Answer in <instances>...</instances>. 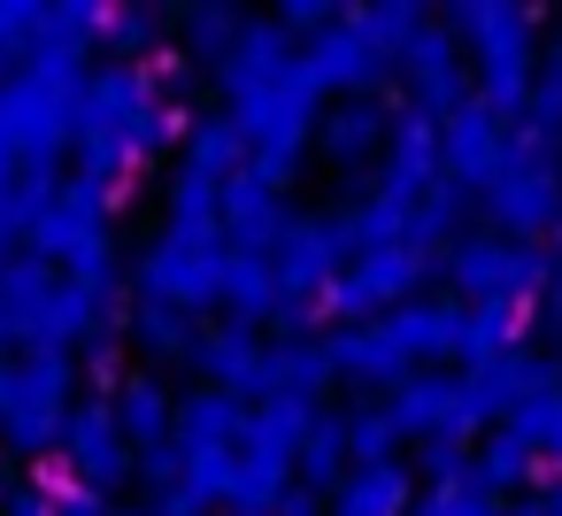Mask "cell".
<instances>
[{"label":"cell","instance_id":"1","mask_svg":"<svg viewBox=\"0 0 562 516\" xmlns=\"http://www.w3.org/2000/svg\"><path fill=\"white\" fill-rule=\"evenodd\" d=\"M78 170H101V178H139L147 155H162L170 139H186V109H178V78L162 70H124V63H101L86 70V93H78Z\"/></svg>","mask_w":562,"mask_h":516},{"label":"cell","instance_id":"2","mask_svg":"<svg viewBox=\"0 0 562 516\" xmlns=\"http://www.w3.org/2000/svg\"><path fill=\"white\" fill-rule=\"evenodd\" d=\"M431 24L454 47H470V63H477L470 101L493 109L501 124H516L524 93H531V70H539V9H524V0H454Z\"/></svg>","mask_w":562,"mask_h":516},{"label":"cell","instance_id":"3","mask_svg":"<svg viewBox=\"0 0 562 516\" xmlns=\"http://www.w3.org/2000/svg\"><path fill=\"white\" fill-rule=\"evenodd\" d=\"M78 93H86V63L70 55H32L24 70L0 78V162H63L70 132H78Z\"/></svg>","mask_w":562,"mask_h":516},{"label":"cell","instance_id":"4","mask_svg":"<svg viewBox=\"0 0 562 516\" xmlns=\"http://www.w3.org/2000/svg\"><path fill=\"white\" fill-rule=\"evenodd\" d=\"M78 408V355L24 347L9 355V385H0V447L16 462H47L63 447V424Z\"/></svg>","mask_w":562,"mask_h":516},{"label":"cell","instance_id":"5","mask_svg":"<svg viewBox=\"0 0 562 516\" xmlns=\"http://www.w3.org/2000/svg\"><path fill=\"white\" fill-rule=\"evenodd\" d=\"M224 262H232L224 232H178V224H162V232L139 247L132 278H139V301L178 309V316L201 324L209 309H224Z\"/></svg>","mask_w":562,"mask_h":516},{"label":"cell","instance_id":"6","mask_svg":"<svg viewBox=\"0 0 562 516\" xmlns=\"http://www.w3.org/2000/svg\"><path fill=\"white\" fill-rule=\"evenodd\" d=\"M439 270H447V301H462V309H531L539 285L554 278L547 247H524L501 232H462L439 255Z\"/></svg>","mask_w":562,"mask_h":516},{"label":"cell","instance_id":"7","mask_svg":"<svg viewBox=\"0 0 562 516\" xmlns=\"http://www.w3.org/2000/svg\"><path fill=\"white\" fill-rule=\"evenodd\" d=\"M485 216H493L501 239H524V247L554 239V232H562V162H554L547 147L516 139L508 162L485 178Z\"/></svg>","mask_w":562,"mask_h":516},{"label":"cell","instance_id":"8","mask_svg":"<svg viewBox=\"0 0 562 516\" xmlns=\"http://www.w3.org/2000/svg\"><path fill=\"white\" fill-rule=\"evenodd\" d=\"M385 408H393L401 439H416V447H454V455H462L477 431H493L462 370H416L408 385L385 393Z\"/></svg>","mask_w":562,"mask_h":516},{"label":"cell","instance_id":"9","mask_svg":"<svg viewBox=\"0 0 562 516\" xmlns=\"http://www.w3.org/2000/svg\"><path fill=\"white\" fill-rule=\"evenodd\" d=\"M424 255H408V247H378V255H355L339 278H331V293H324V316H331V332H347V324H378V316H393L401 301H416V285H424Z\"/></svg>","mask_w":562,"mask_h":516},{"label":"cell","instance_id":"10","mask_svg":"<svg viewBox=\"0 0 562 516\" xmlns=\"http://www.w3.org/2000/svg\"><path fill=\"white\" fill-rule=\"evenodd\" d=\"M24 255H40L63 278H116V216L55 193V209L24 232Z\"/></svg>","mask_w":562,"mask_h":516},{"label":"cell","instance_id":"11","mask_svg":"<svg viewBox=\"0 0 562 516\" xmlns=\"http://www.w3.org/2000/svg\"><path fill=\"white\" fill-rule=\"evenodd\" d=\"M224 116H232V132L247 139V162H255V155H308V132H316L324 101L285 70V78H270L262 93L224 101Z\"/></svg>","mask_w":562,"mask_h":516},{"label":"cell","instance_id":"12","mask_svg":"<svg viewBox=\"0 0 562 516\" xmlns=\"http://www.w3.org/2000/svg\"><path fill=\"white\" fill-rule=\"evenodd\" d=\"M393 116H401V109H393L385 93H347V101H324V116H316L308 147H316L339 178H362L370 162H385Z\"/></svg>","mask_w":562,"mask_h":516},{"label":"cell","instance_id":"13","mask_svg":"<svg viewBox=\"0 0 562 516\" xmlns=\"http://www.w3.org/2000/svg\"><path fill=\"white\" fill-rule=\"evenodd\" d=\"M63 462H70L63 478H70L78 493H93V501H109V493L132 478V447H124L109 401H86V393H78L70 424H63Z\"/></svg>","mask_w":562,"mask_h":516},{"label":"cell","instance_id":"14","mask_svg":"<svg viewBox=\"0 0 562 516\" xmlns=\"http://www.w3.org/2000/svg\"><path fill=\"white\" fill-rule=\"evenodd\" d=\"M401 86H408V109L416 116H431V124H447L462 101H470V63H462V47L439 32V24H424L408 47H401Z\"/></svg>","mask_w":562,"mask_h":516},{"label":"cell","instance_id":"15","mask_svg":"<svg viewBox=\"0 0 562 516\" xmlns=\"http://www.w3.org/2000/svg\"><path fill=\"white\" fill-rule=\"evenodd\" d=\"M293 78H301L316 101H324V93L347 101V93H378V86H385V63H378V55L355 40V24L339 16L331 32H316V40L293 47Z\"/></svg>","mask_w":562,"mask_h":516},{"label":"cell","instance_id":"16","mask_svg":"<svg viewBox=\"0 0 562 516\" xmlns=\"http://www.w3.org/2000/svg\"><path fill=\"white\" fill-rule=\"evenodd\" d=\"M508 147H516V132H508L493 109L462 101V109L439 124V178L462 186V193H485V178L508 162Z\"/></svg>","mask_w":562,"mask_h":516},{"label":"cell","instance_id":"17","mask_svg":"<svg viewBox=\"0 0 562 516\" xmlns=\"http://www.w3.org/2000/svg\"><path fill=\"white\" fill-rule=\"evenodd\" d=\"M431 186H439V124H431V116H416V109H401L370 193H378V201H393V209H416Z\"/></svg>","mask_w":562,"mask_h":516},{"label":"cell","instance_id":"18","mask_svg":"<svg viewBox=\"0 0 562 516\" xmlns=\"http://www.w3.org/2000/svg\"><path fill=\"white\" fill-rule=\"evenodd\" d=\"M324 355H331V385H362V393H393L416 378V362L393 347L385 324H347V332H324Z\"/></svg>","mask_w":562,"mask_h":516},{"label":"cell","instance_id":"19","mask_svg":"<svg viewBox=\"0 0 562 516\" xmlns=\"http://www.w3.org/2000/svg\"><path fill=\"white\" fill-rule=\"evenodd\" d=\"M462 378H470V393H477L485 424H508L524 401H539V393H554V385H562V362H554V355H539V347H516V355H501V362H485V370H462Z\"/></svg>","mask_w":562,"mask_h":516},{"label":"cell","instance_id":"20","mask_svg":"<svg viewBox=\"0 0 562 516\" xmlns=\"http://www.w3.org/2000/svg\"><path fill=\"white\" fill-rule=\"evenodd\" d=\"M216 224H224V247L232 255H270L285 239V224H293V209H285V193H270V186H255L239 170L224 186V201H216Z\"/></svg>","mask_w":562,"mask_h":516},{"label":"cell","instance_id":"21","mask_svg":"<svg viewBox=\"0 0 562 516\" xmlns=\"http://www.w3.org/2000/svg\"><path fill=\"white\" fill-rule=\"evenodd\" d=\"M55 285H63V270H47L40 255H9V262H0V347H9V339L40 347Z\"/></svg>","mask_w":562,"mask_h":516},{"label":"cell","instance_id":"22","mask_svg":"<svg viewBox=\"0 0 562 516\" xmlns=\"http://www.w3.org/2000/svg\"><path fill=\"white\" fill-rule=\"evenodd\" d=\"M408 508H416V470L408 462H355L324 493V516H408Z\"/></svg>","mask_w":562,"mask_h":516},{"label":"cell","instance_id":"23","mask_svg":"<svg viewBox=\"0 0 562 516\" xmlns=\"http://www.w3.org/2000/svg\"><path fill=\"white\" fill-rule=\"evenodd\" d=\"M293 70V40L270 24V16H247V32H239V47L216 63V93L224 101H239V93H262L270 78H285Z\"/></svg>","mask_w":562,"mask_h":516},{"label":"cell","instance_id":"24","mask_svg":"<svg viewBox=\"0 0 562 516\" xmlns=\"http://www.w3.org/2000/svg\"><path fill=\"white\" fill-rule=\"evenodd\" d=\"M193 370H201V385L209 393H262V339L247 332V324H216V332H201L193 339Z\"/></svg>","mask_w":562,"mask_h":516},{"label":"cell","instance_id":"25","mask_svg":"<svg viewBox=\"0 0 562 516\" xmlns=\"http://www.w3.org/2000/svg\"><path fill=\"white\" fill-rule=\"evenodd\" d=\"M109 408H116V431H124V447H132V455H155V447H170L178 401H170V385H162L155 370H124V385L109 393Z\"/></svg>","mask_w":562,"mask_h":516},{"label":"cell","instance_id":"26","mask_svg":"<svg viewBox=\"0 0 562 516\" xmlns=\"http://www.w3.org/2000/svg\"><path fill=\"white\" fill-rule=\"evenodd\" d=\"M385 332H393V347L408 355V362H454V339H462V301H401L393 316H378Z\"/></svg>","mask_w":562,"mask_h":516},{"label":"cell","instance_id":"27","mask_svg":"<svg viewBox=\"0 0 562 516\" xmlns=\"http://www.w3.org/2000/svg\"><path fill=\"white\" fill-rule=\"evenodd\" d=\"M239 424H247V401L239 393H186L178 401V424H170V447L178 455H232L239 447Z\"/></svg>","mask_w":562,"mask_h":516},{"label":"cell","instance_id":"28","mask_svg":"<svg viewBox=\"0 0 562 516\" xmlns=\"http://www.w3.org/2000/svg\"><path fill=\"white\" fill-rule=\"evenodd\" d=\"M324 385H331V355H324L316 332H301V339H262V393H255V401H270V393L316 401Z\"/></svg>","mask_w":562,"mask_h":516},{"label":"cell","instance_id":"29","mask_svg":"<svg viewBox=\"0 0 562 516\" xmlns=\"http://www.w3.org/2000/svg\"><path fill=\"white\" fill-rule=\"evenodd\" d=\"M178 170H186V178H209V186H232V178L247 170V139L232 132L224 109L186 124V162H178Z\"/></svg>","mask_w":562,"mask_h":516},{"label":"cell","instance_id":"30","mask_svg":"<svg viewBox=\"0 0 562 516\" xmlns=\"http://www.w3.org/2000/svg\"><path fill=\"white\" fill-rule=\"evenodd\" d=\"M462 216H470V193L439 178V186H431V193H424V201L408 209V232H401V247L431 262V255H447V247L462 239Z\"/></svg>","mask_w":562,"mask_h":516},{"label":"cell","instance_id":"31","mask_svg":"<svg viewBox=\"0 0 562 516\" xmlns=\"http://www.w3.org/2000/svg\"><path fill=\"white\" fill-rule=\"evenodd\" d=\"M270 316H278V278H270V255H232V262H224V324L262 332Z\"/></svg>","mask_w":562,"mask_h":516},{"label":"cell","instance_id":"32","mask_svg":"<svg viewBox=\"0 0 562 516\" xmlns=\"http://www.w3.org/2000/svg\"><path fill=\"white\" fill-rule=\"evenodd\" d=\"M524 324H531V309H462L454 362H462V370H485V362L516 355V347H524Z\"/></svg>","mask_w":562,"mask_h":516},{"label":"cell","instance_id":"33","mask_svg":"<svg viewBox=\"0 0 562 516\" xmlns=\"http://www.w3.org/2000/svg\"><path fill=\"white\" fill-rule=\"evenodd\" d=\"M347 470H355V462H347V416L316 408V424H308V439H301V455H293V485H308V493L324 501Z\"/></svg>","mask_w":562,"mask_h":516},{"label":"cell","instance_id":"34","mask_svg":"<svg viewBox=\"0 0 562 516\" xmlns=\"http://www.w3.org/2000/svg\"><path fill=\"white\" fill-rule=\"evenodd\" d=\"M193 339H201V324H193V316H178V309L139 301V309L124 316V347H139L147 362H193Z\"/></svg>","mask_w":562,"mask_h":516},{"label":"cell","instance_id":"35","mask_svg":"<svg viewBox=\"0 0 562 516\" xmlns=\"http://www.w3.org/2000/svg\"><path fill=\"white\" fill-rule=\"evenodd\" d=\"M347 24H355V40L393 70V63H401V47L431 24V9H416V0H378V9H347Z\"/></svg>","mask_w":562,"mask_h":516},{"label":"cell","instance_id":"36","mask_svg":"<svg viewBox=\"0 0 562 516\" xmlns=\"http://www.w3.org/2000/svg\"><path fill=\"white\" fill-rule=\"evenodd\" d=\"M470 478L501 501V493H516V485H531V478H539V455H531L508 424H493V431H485V447L470 455Z\"/></svg>","mask_w":562,"mask_h":516},{"label":"cell","instance_id":"37","mask_svg":"<svg viewBox=\"0 0 562 516\" xmlns=\"http://www.w3.org/2000/svg\"><path fill=\"white\" fill-rule=\"evenodd\" d=\"M524 139L531 147H554L562 139V40L539 47V70H531V93H524Z\"/></svg>","mask_w":562,"mask_h":516},{"label":"cell","instance_id":"38","mask_svg":"<svg viewBox=\"0 0 562 516\" xmlns=\"http://www.w3.org/2000/svg\"><path fill=\"white\" fill-rule=\"evenodd\" d=\"M162 9H101V47L124 63V70H147L162 55Z\"/></svg>","mask_w":562,"mask_h":516},{"label":"cell","instance_id":"39","mask_svg":"<svg viewBox=\"0 0 562 516\" xmlns=\"http://www.w3.org/2000/svg\"><path fill=\"white\" fill-rule=\"evenodd\" d=\"M239 32H247V16H239V9H224V0H201V9H186V16H178L186 55H193V63H209V70L239 47Z\"/></svg>","mask_w":562,"mask_h":516},{"label":"cell","instance_id":"40","mask_svg":"<svg viewBox=\"0 0 562 516\" xmlns=\"http://www.w3.org/2000/svg\"><path fill=\"white\" fill-rule=\"evenodd\" d=\"M508 431L539 455V470H547V478H562V385H554V393H539V401H524V408L508 416Z\"/></svg>","mask_w":562,"mask_h":516},{"label":"cell","instance_id":"41","mask_svg":"<svg viewBox=\"0 0 562 516\" xmlns=\"http://www.w3.org/2000/svg\"><path fill=\"white\" fill-rule=\"evenodd\" d=\"M347 462H401V424L385 401L347 408Z\"/></svg>","mask_w":562,"mask_h":516},{"label":"cell","instance_id":"42","mask_svg":"<svg viewBox=\"0 0 562 516\" xmlns=\"http://www.w3.org/2000/svg\"><path fill=\"white\" fill-rule=\"evenodd\" d=\"M408 516H508V501H493V493H485V485H477V478L462 470V478L431 485V493H424V501H416Z\"/></svg>","mask_w":562,"mask_h":516},{"label":"cell","instance_id":"43","mask_svg":"<svg viewBox=\"0 0 562 516\" xmlns=\"http://www.w3.org/2000/svg\"><path fill=\"white\" fill-rule=\"evenodd\" d=\"M40 16H47L40 0H0V78L32 63V47H40Z\"/></svg>","mask_w":562,"mask_h":516},{"label":"cell","instance_id":"44","mask_svg":"<svg viewBox=\"0 0 562 516\" xmlns=\"http://www.w3.org/2000/svg\"><path fill=\"white\" fill-rule=\"evenodd\" d=\"M124 332H101V339H86L78 347V378H93V385H124Z\"/></svg>","mask_w":562,"mask_h":516},{"label":"cell","instance_id":"45","mask_svg":"<svg viewBox=\"0 0 562 516\" xmlns=\"http://www.w3.org/2000/svg\"><path fill=\"white\" fill-rule=\"evenodd\" d=\"M339 16H347V9H331V0H285V9H278L270 24H278L285 40H293V32H308V40H316V32H331Z\"/></svg>","mask_w":562,"mask_h":516},{"label":"cell","instance_id":"46","mask_svg":"<svg viewBox=\"0 0 562 516\" xmlns=\"http://www.w3.org/2000/svg\"><path fill=\"white\" fill-rule=\"evenodd\" d=\"M0 516H55V493H47L40 478H24V485L0 493Z\"/></svg>","mask_w":562,"mask_h":516},{"label":"cell","instance_id":"47","mask_svg":"<svg viewBox=\"0 0 562 516\" xmlns=\"http://www.w3.org/2000/svg\"><path fill=\"white\" fill-rule=\"evenodd\" d=\"M531 309H539V324H547V332H562V270L539 285V301H531Z\"/></svg>","mask_w":562,"mask_h":516},{"label":"cell","instance_id":"48","mask_svg":"<svg viewBox=\"0 0 562 516\" xmlns=\"http://www.w3.org/2000/svg\"><path fill=\"white\" fill-rule=\"evenodd\" d=\"M55 516H109V501H93V493L63 485V493H55Z\"/></svg>","mask_w":562,"mask_h":516},{"label":"cell","instance_id":"49","mask_svg":"<svg viewBox=\"0 0 562 516\" xmlns=\"http://www.w3.org/2000/svg\"><path fill=\"white\" fill-rule=\"evenodd\" d=\"M270 516H324V501H316L308 485H285V501H278Z\"/></svg>","mask_w":562,"mask_h":516},{"label":"cell","instance_id":"50","mask_svg":"<svg viewBox=\"0 0 562 516\" xmlns=\"http://www.w3.org/2000/svg\"><path fill=\"white\" fill-rule=\"evenodd\" d=\"M539 508H547V516H562V478H547V493H539Z\"/></svg>","mask_w":562,"mask_h":516},{"label":"cell","instance_id":"51","mask_svg":"<svg viewBox=\"0 0 562 516\" xmlns=\"http://www.w3.org/2000/svg\"><path fill=\"white\" fill-rule=\"evenodd\" d=\"M109 516H155V508H147V501H139V508H109Z\"/></svg>","mask_w":562,"mask_h":516},{"label":"cell","instance_id":"52","mask_svg":"<svg viewBox=\"0 0 562 516\" xmlns=\"http://www.w3.org/2000/svg\"><path fill=\"white\" fill-rule=\"evenodd\" d=\"M547 262H554V270H562V232H554V255H547Z\"/></svg>","mask_w":562,"mask_h":516},{"label":"cell","instance_id":"53","mask_svg":"<svg viewBox=\"0 0 562 516\" xmlns=\"http://www.w3.org/2000/svg\"><path fill=\"white\" fill-rule=\"evenodd\" d=\"M0 385H9V347H0Z\"/></svg>","mask_w":562,"mask_h":516},{"label":"cell","instance_id":"54","mask_svg":"<svg viewBox=\"0 0 562 516\" xmlns=\"http://www.w3.org/2000/svg\"><path fill=\"white\" fill-rule=\"evenodd\" d=\"M216 516H232V508H216Z\"/></svg>","mask_w":562,"mask_h":516},{"label":"cell","instance_id":"55","mask_svg":"<svg viewBox=\"0 0 562 516\" xmlns=\"http://www.w3.org/2000/svg\"><path fill=\"white\" fill-rule=\"evenodd\" d=\"M0 262H9V255H0Z\"/></svg>","mask_w":562,"mask_h":516}]
</instances>
